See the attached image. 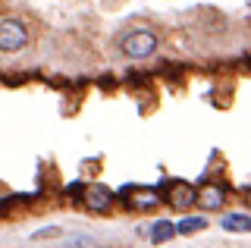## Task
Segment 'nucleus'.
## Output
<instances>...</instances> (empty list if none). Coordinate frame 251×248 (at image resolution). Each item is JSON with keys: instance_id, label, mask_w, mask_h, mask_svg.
<instances>
[{"instance_id": "nucleus-5", "label": "nucleus", "mask_w": 251, "mask_h": 248, "mask_svg": "<svg viewBox=\"0 0 251 248\" xmlns=\"http://www.w3.org/2000/svg\"><path fill=\"white\" fill-rule=\"evenodd\" d=\"M82 201H85V207H91V211H107L110 204H113V192L104 189V185H88V189L82 192Z\"/></svg>"}, {"instance_id": "nucleus-1", "label": "nucleus", "mask_w": 251, "mask_h": 248, "mask_svg": "<svg viewBox=\"0 0 251 248\" xmlns=\"http://www.w3.org/2000/svg\"><path fill=\"white\" fill-rule=\"evenodd\" d=\"M120 48H123L126 57H132V60L151 57V53L157 50V35L151 32V28H135V32H129L120 41Z\"/></svg>"}, {"instance_id": "nucleus-7", "label": "nucleus", "mask_w": 251, "mask_h": 248, "mask_svg": "<svg viewBox=\"0 0 251 248\" xmlns=\"http://www.w3.org/2000/svg\"><path fill=\"white\" fill-rule=\"evenodd\" d=\"M223 229L226 232H251V217L248 214H229V217H223Z\"/></svg>"}, {"instance_id": "nucleus-6", "label": "nucleus", "mask_w": 251, "mask_h": 248, "mask_svg": "<svg viewBox=\"0 0 251 248\" xmlns=\"http://www.w3.org/2000/svg\"><path fill=\"white\" fill-rule=\"evenodd\" d=\"M195 201H198L201 207H207V211H217V207H223V201H226V189L207 182V185H201V189L195 192Z\"/></svg>"}, {"instance_id": "nucleus-10", "label": "nucleus", "mask_w": 251, "mask_h": 248, "mask_svg": "<svg viewBox=\"0 0 251 248\" xmlns=\"http://www.w3.org/2000/svg\"><path fill=\"white\" fill-rule=\"evenodd\" d=\"M94 245V239H88V236H82V239H69L66 242V248H91Z\"/></svg>"}, {"instance_id": "nucleus-4", "label": "nucleus", "mask_w": 251, "mask_h": 248, "mask_svg": "<svg viewBox=\"0 0 251 248\" xmlns=\"http://www.w3.org/2000/svg\"><path fill=\"white\" fill-rule=\"evenodd\" d=\"M123 201H126V207H132V211H151V207H157L160 195H157L154 189H138V185H129V189L123 192Z\"/></svg>"}, {"instance_id": "nucleus-9", "label": "nucleus", "mask_w": 251, "mask_h": 248, "mask_svg": "<svg viewBox=\"0 0 251 248\" xmlns=\"http://www.w3.org/2000/svg\"><path fill=\"white\" fill-rule=\"evenodd\" d=\"M204 226H207V220H204V217H185L182 223H179V232H182V236H192V232H201Z\"/></svg>"}, {"instance_id": "nucleus-2", "label": "nucleus", "mask_w": 251, "mask_h": 248, "mask_svg": "<svg viewBox=\"0 0 251 248\" xmlns=\"http://www.w3.org/2000/svg\"><path fill=\"white\" fill-rule=\"evenodd\" d=\"M28 44V32L19 19H0V50L16 53Z\"/></svg>"}, {"instance_id": "nucleus-3", "label": "nucleus", "mask_w": 251, "mask_h": 248, "mask_svg": "<svg viewBox=\"0 0 251 248\" xmlns=\"http://www.w3.org/2000/svg\"><path fill=\"white\" fill-rule=\"evenodd\" d=\"M163 198H167V204L176 207V211H188V207L195 204V189L182 179H173L167 189H163Z\"/></svg>"}, {"instance_id": "nucleus-8", "label": "nucleus", "mask_w": 251, "mask_h": 248, "mask_svg": "<svg viewBox=\"0 0 251 248\" xmlns=\"http://www.w3.org/2000/svg\"><path fill=\"white\" fill-rule=\"evenodd\" d=\"M176 236V226H173L170 220H160V223H154V229H151V242H167V239Z\"/></svg>"}, {"instance_id": "nucleus-11", "label": "nucleus", "mask_w": 251, "mask_h": 248, "mask_svg": "<svg viewBox=\"0 0 251 248\" xmlns=\"http://www.w3.org/2000/svg\"><path fill=\"white\" fill-rule=\"evenodd\" d=\"M57 232H60V229H53V226H50V229H41V232H35V239H50V236H57Z\"/></svg>"}]
</instances>
